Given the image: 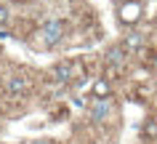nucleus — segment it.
<instances>
[{
	"label": "nucleus",
	"mask_w": 157,
	"mask_h": 144,
	"mask_svg": "<svg viewBox=\"0 0 157 144\" xmlns=\"http://www.w3.org/2000/svg\"><path fill=\"white\" fill-rule=\"evenodd\" d=\"M48 77H51V83H56V85H67V88H77V85H83L85 83V64L83 59H59L51 64L48 69Z\"/></svg>",
	"instance_id": "obj_1"
},
{
	"label": "nucleus",
	"mask_w": 157,
	"mask_h": 144,
	"mask_svg": "<svg viewBox=\"0 0 157 144\" xmlns=\"http://www.w3.org/2000/svg\"><path fill=\"white\" fill-rule=\"evenodd\" d=\"M69 37V24H67V19H45L40 27H37V40L45 51H53V48H61Z\"/></svg>",
	"instance_id": "obj_2"
},
{
	"label": "nucleus",
	"mask_w": 157,
	"mask_h": 144,
	"mask_svg": "<svg viewBox=\"0 0 157 144\" xmlns=\"http://www.w3.org/2000/svg\"><path fill=\"white\" fill-rule=\"evenodd\" d=\"M101 64H104V77L115 80V77H123L128 72V64H131V56L125 53V48L120 43H112L104 48L101 53Z\"/></svg>",
	"instance_id": "obj_3"
},
{
	"label": "nucleus",
	"mask_w": 157,
	"mask_h": 144,
	"mask_svg": "<svg viewBox=\"0 0 157 144\" xmlns=\"http://www.w3.org/2000/svg\"><path fill=\"white\" fill-rule=\"evenodd\" d=\"M83 110H85V118L91 120L93 126H107V123H112L117 118L115 96H109V99H93V96H88Z\"/></svg>",
	"instance_id": "obj_4"
},
{
	"label": "nucleus",
	"mask_w": 157,
	"mask_h": 144,
	"mask_svg": "<svg viewBox=\"0 0 157 144\" xmlns=\"http://www.w3.org/2000/svg\"><path fill=\"white\" fill-rule=\"evenodd\" d=\"M120 45L125 48V53L131 56V59H136V56H144L149 48V35L141 32V29H136V27H128V32L120 37Z\"/></svg>",
	"instance_id": "obj_5"
},
{
	"label": "nucleus",
	"mask_w": 157,
	"mask_h": 144,
	"mask_svg": "<svg viewBox=\"0 0 157 144\" xmlns=\"http://www.w3.org/2000/svg\"><path fill=\"white\" fill-rule=\"evenodd\" d=\"M144 3L141 0H123V3H117V11H115V16L117 21L123 27H136L144 19Z\"/></svg>",
	"instance_id": "obj_6"
},
{
	"label": "nucleus",
	"mask_w": 157,
	"mask_h": 144,
	"mask_svg": "<svg viewBox=\"0 0 157 144\" xmlns=\"http://www.w3.org/2000/svg\"><path fill=\"white\" fill-rule=\"evenodd\" d=\"M32 88H35L32 77L24 75V72H13V75L6 77V93L11 99H27L32 93Z\"/></svg>",
	"instance_id": "obj_7"
},
{
	"label": "nucleus",
	"mask_w": 157,
	"mask_h": 144,
	"mask_svg": "<svg viewBox=\"0 0 157 144\" xmlns=\"http://www.w3.org/2000/svg\"><path fill=\"white\" fill-rule=\"evenodd\" d=\"M88 96H93V99H109V96H115V85H112V80L109 77H96L91 83V91H88Z\"/></svg>",
	"instance_id": "obj_8"
},
{
	"label": "nucleus",
	"mask_w": 157,
	"mask_h": 144,
	"mask_svg": "<svg viewBox=\"0 0 157 144\" xmlns=\"http://www.w3.org/2000/svg\"><path fill=\"white\" fill-rule=\"evenodd\" d=\"M139 136H141V142H157V115L144 118V123L139 128Z\"/></svg>",
	"instance_id": "obj_9"
},
{
	"label": "nucleus",
	"mask_w": 157,
	"mask_h": 144,
	"mask_svg": "<svg viewBox=\"0 0 157 144\" xmlns=\"http://www.w3.org/2000/svg\"><path fill=\"white\" fill-rule=\"evenodd\" d=\"M141 59H144V64H147V69L157 77V48H147V53H144Z\"/></svg>",
	"instance_id": "obj_10"
},
{
	"label": "nucleus",
	"mask_w": 157,
	"mask_h": 144,
	"mask_svg": "<svg viewBox=\"0 0 157 144\" xmlns=\"http://www.w3.org/2000/svg\"><path fill=\"white\" fill-rule=\"evenodd\" d=\"M8 24H11V8L6 6V3H0V29L8 27Z\"/></svg>",
	"instance_id": "obj_11"
},
{
	"label": "nucleus",
	"mask_w": 157,
	"mask_h": 144,
	"mask_svg": "<svg viewBox=\"0 0 157 144\" xmlns=\"http://www.w3.org/2000/svg\"><path fill=\"white\" fill-rule=\"evenodd\" d=\"M29 144H56L53 139H48V136H40V139H32Z\"/></svg>",
	"instance_id": "obj_12"
},
{
	"label": "nucleus",
	"mask_w": 157,
	"mask_h": 144,
	"mask_svg": "<svg viewBox=\"0 0 157 144\" xmlns=\"http://www.w3.org/2000/svg\"><path fill=\"white\" fill-rule=\"evenodd\" d=\"M11 3H21V6H24V3H32V0H11Z\"/></svg>",
	"instance_id": "obj_13"
},
{
	"label": "nucleus",
	"mask_w": 157,
	"mask_h": 144,
	"mask_svg": "<svg viewBox=\"0 0 157 144\" xmlns=\"http://www.w3.org/2000/svg\"><path fill=\"white\" fill-rule=\"evenodd\" d=\"M88 144H101V142H88Z\"/></svg>",
	"instance_id": "obj_14"
},
{
	"label": "nucleus",
	"mask_w": 157,
	"mask_h": 144,
	"mask_svg": "<svg viewBox=\"0 0 157 144\" xmlns=\"http://www.w3.org/2000/svg\"><path fill=\"white\" fill-rule=\"evenodd\" d=\"M0 115H3V104H0Z\"/></svg>",
	"instance_id": "obj_15"
}]
</instances>
